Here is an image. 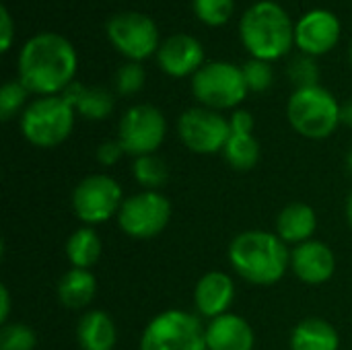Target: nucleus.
<instances>
[{
	"mask_svg": "<svg viewBox=\"0 0 352 350\" xmlns=\"http://www.w3.org/2000/svg\"><path fill=\"white\" fill-rule=\"evenodd\" d=\"M76 52L58 33L29 37L19 54V80L39 97L62 95L76 74Z\"/></svg>",
	"mask_w": 352,
	"mask_h": 350,
	"instance_id": "f257e3e1",
	"label": "nucleus"
},
{
	"mask_svg": "<svg viewBox=\"0 0 352 350\" xmlns=\"http://www.w3.org/2000/svg\"><path fill=\"white\" fill-rule=\"evenodd\" d=\"M229 262L243 281L270 287L291 268V252L276 233L254 229L239 233L231 241Z\"/></svg>",
	"mask_w": 352,
	"mask_h": 350,
	"instance_id": "f03ea898",
	"label": "nucleus"
},
{
	"mask_svg": "<svg viewBox=\"0 0 352 350\" xmlns=\"http://www.w3.org/2000/svg\"><path fill=\"white\" fill-rule=\"evenodd\" d=\"M239 37L252 58L278 60L295 43V25L287 10L274 0L252 4L239 21Z\"/></svg>",
	"mask_w": 352,
	"mask_h": 350,
	"instance_id": "7ed1b4c3",
	"label": "nucleus"
},
{
	"mask_svg": "<svg viewBox=\"0 0 352 350\" xmlns=\"http://www.w3.org/2000/svg\"><path fill=\"white\" fill-rule=\"evenodd\" d=\"M287 118L295 132L305 138L322 140L340 126V103L324 87L295 89L289 97Z\"/></svg>",
	"mask_w": 352,
	"mask_h": 350,
	"instance_id": "20e7f679",
	"label": "nucleus"
},
{
	"mask_svg": "<svg viewBox=\"0 0 352 350\" xmlns=\"http://www.w3.org/2000/svg\"><path fill=\"white\" fill-rule=\"evenodd\" d=\"M74 107L62 95L37 97L21 113V132L37 149L62 144L74 128Z\"/></svg>",
	"mask_w": 352,
	"mask_h": 350,
	"instance_id": "39448f33",
	"label": "nucleus"
},
{
	"mask_svg": "<svg viewBox=\"0 0 352 350\" xmlns=\"http://www.w3.org/2000/svg\"><path fill=\"white\" fill-rule=\"evenodd\" d=\"M138 350H206V328L196 314L167 309L146 324Z\"/></svg>",
	"mask_w": 352,
	"mask_h": 350,
	"instance_id": "423d86ee",
	"label": "nucleus"
},
{
	"mask_svg": "<svg viewBox=\"0 0 352 350\" xmlns=\"http://www.w3.org/2000/svg\"><path fill=\"white\" fill-rule=\"evenodd\" d=\"M248 85L241 66L231 62H208L192 76V93L202 107L221 111L237 107L245 95Z\"/></svg>",
	"mask_w": 352,
	"mask_h": 350,
	"instance_id": "0eeeda50",
	"label": "nucleus"
},
{
	"mask_svg": "<svg viewBox=\"0 0 352 350\" xmlns=\"http://www.w3.org/2000/svg\"><path fill=\"white\" fill-rule=\"evenodd\" d=\"M171 221V204L161 192L142 190L124 198L118 212L120 229L132 239H153L165 231Z\"/></svg>",
	"mask_w": 352,
	"mask_h": 350,
	"instance_id": "6e6552de",
	"label": "nucleus"
},
{
	"mask_svg": "<svg viewBox=\"0 0 352 350\" xmlns=\"http://www.w3.org/2000/svg\"><path fill=\"white\" fill-rule=\"evenodd\" d=\"M167 134V122L159 107L140 103L132 105L120 120L118 140L124 146L126 155L144 157L155 155L163 144Z\"/></svg>",
	"mask_w": 352,
	"mask_h": 350,
	"instance_id": "1a4fd4ad",
	"label": "nucleus"
},
{
	"mask_svg": "<svg viewBox=\"0 0 352 350\" xmlns=\"http://www.w3.org/2000/svg\"><path fill=\"white\" fill-rule=\"evenodd\" d=\"M122 202V188L107 173H95L80 179L72 192V210L87 225H101L118 217Z\"/></svg>",
	"mask_w": 352,
	"mask_h": 350,
	"instance_id": "9d476101",
	"label": "nucleus"
},
{
	"mask_svg": "<svg viewBox=\"0 0 352 350\" xmlns=\"http://www.w3.org/2000/svg\"><path fill=\"white\" fill-rule=\"evenodd\" d=\"M111 45L132 62H140L155 54L161 45L159 29L148 14L126 10L113 14L105 25Z\"/></svg>",
	"mask_w": 352,
	"mask_h": 350,
	"instance_id": "9b49d317",
	"label": "nucleus"
},
{
	"mask_svg": "<svg viewBox=\"0 0 352 350\" xmlns=\"http://www.w3.org/2000/svg\"><path fill=\"white\" fill-rule=\"evenodd\" d=\"M177 132L182 142L192 153L212 155L223 153L231 136V124L221 111L208 107H192L179 116Z\"/></svg>",
	"mask_w": 352,
	"mask_h": 350,
	"instance_id": "f8f14e48",
	"label": "nucleus"
},
{
	"mask_svg": "<svg viewBox=\"0 0 352 350\" xmlns=\"http://www.w3.org/2000/svg\"><path fill=\"white\" fill-rule=\"evenodd\" d=\"M340 39V21L326 8L307 10L295 25V43L307 56H322L336 47Z\"/></svg>",
	"mask_w": 352,
	"mask_h": 350,
	"instance_id": "ddd939ff",
	"label": "nucleus"
},
{
	"mask_svg": "<svg viewBox=\"0 0 352 350\" xmlns=\"http://www.w3.org/2000/svg\"><path fill=\"white\" fill-rule=\"evenodd\" d=\"M157 62L159 68L173 78L194 76L204 66V47L194 35L175 33L161 41Z\"/></svg>",
	"mask_w": 352,
	"mask_h": 350,
	"instance_id": "4468645a",
	"label": "nucleus"
},
{
	"mask_svg": "<svg viewBox=\"0 0 352 350\" xmlns=\"http://www.w3.org/2000/svg\"><path fill=\"white\" fill-rule=\"evenodd\" d=\"M291 270L305 285H324L334 276L336 258L330 245L318 239H309L301 245H295L291 252Z\"/></svg>",
	"mask_w": 352,
	"mask_h": 350,
	"instance_id": "2eb2a0df",
	"label": "nucleus"
},
{
	"mask_svg": "<svg viewBox=\"0 0 352 350\" xmlns=\"http://www.w3.org/2000/svg\"><path fill=\"white\" fill-rule=\"evenodd\" d=\"M235 299V285L233 278L227 272L221 270H212L206 272L196 289H194V305L196 311L202 318L214 320L219 316L229 314V307Z\"/></svg>",
	"mask_w": 352,
	"mask_h": 350,
	"instance_id": "dca6fc26",
	"label": "nucleus"
},
{
	"mask_svg": "<svg viewBox=\"0 0 352 350\" xmlns=\"http://www.w3.org/2000/svg\"><path fill=\"white\" fill-rule=\"evenodd\" d=\"M254 344L256 336L248 320L231 311L206 326V350H254Z\"/></svg>",
	"mask_w": 352,
	"mask_h": 350,
	"instance_id": "f3484780",
	"label": "nucleus"
},
{
	"mask_svg": "<svg viewBox=\"0 0 352 350\" xmlns=\"http://www.w3.org/2000/svg\"><path fill=\"white\" fill-rule=\"evenodd\" d=\"M62 97L74 107L76 113H80L87 120H105L111 116L116 99L113 93L105 87H87L80 83H70Z\"/></svg>",
	"mask_w": 352,
	"mask_h": 350,
	"instance_id": "a211bd4d",
	"label": "nucleus"
},
{
	"mask_svg": "<svg viewBox=\"0 0 352 350\" xmlns=\"http://www.w3.org/2000/svg\"><path fill=\"white\" fill-rule=\"evenodd\" d=\"M318 229V215L309 204L293 202L287 204L276 217V235L285 243L301 245L311 239Z\"/></svg>",
	"mask_w": 352,
	"mask_h": 350,
	"instance_id": "6ab92c4d",
	"label": "nucleus"
},
{
	"mask_svg": "<svg viewBox=\"0 0 352 350\" xmlns=\"http://www.w3.org/2000/svg\"><path fill=\"white\" fill-rule=\"evenodd\" d=\"M76 342L80 350H113L118 342L116 322L101 309L87 311L76 324Z\"/></svg>",
	"mask_w": 352,
	"mask_h": 350,
	"instance_id": "aec40b11",
	"label": "nucleus"
},
{
	"mask_svg": "<svg viewBox=\"0 0 352 350\" xmlns=\"http://www.w3.org/2000/svg\"><path fill=\"white\" fill-rule=\"evenodd\" d=\"M340 336L336 328L322 318H307L291 332V350H338Z\"/></svg>",
	"mask_w": 352,
	"mask_h": 350,
	"instance_id": "412c9836",
	"label": "nucleus"
},
{
	"mask_svg": "<svg viewBox=\"0 0 352 350\" xmlns=\"http://www.w3.org/2000/svg\"><path fill=\"white\" fill-rule=\"evenodd\" d=\"M97 295V278L91 270L70 268L58 283V299L70 309L87 307Z\"/></svg>",
	"mask_w": 352,
	"mask_h": 350,
	"instance_id": "4be33fe9",
	"label": "nucleus"
},
{
	"mask_svg": "<svg viewBox=\"0 0 352 350\" xmlns=\"http://www.w3.org/2000/svg\"><path fill=\"white\" fill-rule=\"evenodd\" d=\"M101 250H103L101 237L93 227L76 229L66 241V258L72 264V268L91 270V266L99 262Z\"/></svg>",
	"mask_w": 352,
	"mask_h": 350,
	"instance_id": "5701e85b",
	"label": "nucleus"
},
{
	"mask_svg": "<svg viewBox=\"0 0 352 350\" xmlns=\"http://www.w3.org/2000/svg\"><path fill=\"white\" fill-rule=\"evenodd\" d=\"M223 157L235 171H250L260 161V142L254 138V134H233L231 132V136L223 149Z\"/></svg>",
	"mask_w": 352,
	"mask_h": 350,
	"instance_id": "b1692460",
	"label": "nucleus"
},
{
	"mask_svg": "<svg viewBox=\"0 0 352 350\" xmlns=\"http://www.w3.org/2000/svg\"><path fill=\"white\" fill-rule=\"evenodd\" d=\"M132 175L138 182V186H142L144 190L159 192V188H163L167 177H169V169H167V163L161 157L144 155V157L134 159Z\"/></svg>",
	"mask_w": 352,
	"mask_h": 350,
	"instance_id": "393cba45",
	"label": "nucleus"
},
{
	"mask_svg": "<svg viewBox=\"0 0 352 350\" xmlns=\"http://www.w3.org/2000/svg\"><path fill=\"white\" fill-rule=\"evenodd\" d=\"M289 80L295 85V89H307V87H318L320 85V66L314 60V56L301 54L289 62L287 68Z\"/></svg>",
	"mask_w": 352,
	"mask_h": 350,
	"instance_id": "a878e982",
	"label": "nucleus"
},
{
	"mask_svg": "<svg viewBox=\"0 0 352 350\" xmlns=\"http://www.w3.org/2000/svg\"><path fill=\"white\" fill-rule=\"evenodd\" d=\"M37 336L27 324L12 322L4 324L0 330V350H35Z\"/></svg>",
	"mask_w": 352,
	"mask_h": 350,
	"instance_id": "bb28decb",
	"label": "nucleus"
},
{
	"mask_svg": "<svg viewBox=\"0 0 352 350\" xmlns=\"http://www.w3.org/2000/svg\"><path fill=\"white\" fill-rule=\"evenodd\" d=\"M192 8L202 23L219 27L231 19L235 0H192Z\"/></svg>",
	"mask_w": 352,
	"mask_h": 350,
	"instance_id": "cd10ccee",
	"label": "nucleus"
},
{
	"mask_svg": "<svg viewBox=\"0 0 352 350\" xmlns=\"http://www.w3.org/2000/svg\"><path fill=\"white\" fill-rule=\"evenodd\" d=\"M29 89L21 80H6L0 89V118L2 122H8L12 116H16L25 101H27Z\"/></svg>",
	"mask_w": 352,
	"mask_h": 350,
	"instance_id": "c85d7f7f",
	"label": "nucleus"
},
{
	"mask_svg": "<svg viewBox=\"0 0 352 350\" xmlns=\"http://www.w3.org/2000/svg\"><path fill=\"white\" fill-rule=\"evenodd\" d=\"M241 70H243V78H245L248 89L254 93H264L274 83V70H272L270 62H266V60L252 58L241 66Z\"/></svg>",
	"mask_w": 352,
	"mask_h": 350,
	"instance_id": "c756f323",
	"label": "nucleus"
},
{
	"mask_svg": "<svg viewBox=\"0 0 352 350\" xmlns=\"http://www.w3.org/2000/svg\"><path fill=\"white\" fill-rule=\"evenodd\" d=\"M144 80H146V72L142 64L128 60L116 74V91L124 97L136 95L144 87Z\"/></svg>",
	"mask_w": 352,
	"mask_h": 350,
	"instance_id": "7c9ffc66",
	"label": "nucleus"
},
{
	"mask_svg": "<svg viewBox=\"0 0 352 350\" xmlns=\"http://www.w3.org/2000/svg\"><path fill=\"white\" fill-rule=\"evenodd\" d=\"M126 155L124 146L120 144V140H105L97 146V153H95V159L105 165V167H111L116 165L122 157Z\"/></svg>",
	"mask_w": 352,
	"mask_h": 350,
	"instance_id": "2f4dec72",
	"label": "nucleus"
},
{
	"mask_svg": "<svg viewBox=\"0 0 352 350\" xmlns=\"http://www.w3.org/2000/svg\"><path fill=\"white\" fill-rule=\"evenodd\" d=\"M229 124H231L233 134H252L254 132V116L248 109H235Z\"/></svg>",
	"mask_w": 352,
	"mask_h": 350,
	"instance_id": "473e14b6",
	"label": "nucleus"
},
{
	"mask_svg": "<svg viewBox=\"0 0 352 350\" xmlns=\"http://www.w3.org/2000/svg\"><path fill=\"white\" fill-rule=\"evenodd\" d=\"M0 29H2L0 50H2V52H8V47H10V43H12L14 29H12V19H10V12H8L6 6H0Z\"/></svg>",
	"mask_w": 352,
	"mask_h": 350,
	"instance_id": "72a5a7b5",
	"label": "nucleus"
},
{
	"mask_svg": "<svg viewBox=\"0 0 352 350\" xmlns=\"http://www.w3.org/2000/svg\"><path fill=\"white\" fill-rule=\"evenodd\" d=\"M8 318H10V293H8V287L2 285L0 287V322H2V326L8 324Z\"/></svg>",
	"mask_w": 352,
	"mask_h": 350,
	"instance_id": "f704fd0d",
	"label": "nucleus"
},
{
	"mask_svg": "<svg viewBox=\"0 0 352 350\" xmlns=\"http://www.w3.org/2000/svg\"><path fill=\"white\" fill-rule=\"evenodd\" d=\"M340 124H346L352 128V99L340 105Z\"/></svg>",
	"mask_w": 352,
	"mask_h": 350,
	"instance_id": "c9c22d12",
	"label": "nucleus"
},
{
	"mask_svg": "<svg viewBox=\"0 0 352 350\" xmlns=\"http://www.w3.org/2000/svg\"><path fill=\"white\" fill-rule=\"evenodd\" d=\"M346 221H349V225H351L352 229V192L351 196H349V200H346Z\"/></svg>",
	"mask_w": 352,
	"mask_h": 350,
	"instance_id": "e433bc0d",
	"label": "nucleus"
},
{
	"mask_svg": "<svg viewBox=\"0 0 352 350\" xmlns=\"http://www.w3.org/2000/svg\"><path fill=\"white\" fill-rule=\"evenodd\" d=\"M346 169H349V173L352 175V149L349 151V155H346Z\"/></svg>",
	"mask_w": 352,
	"mask_h": 350,
	"instance_id": "4c0bfd02",
	"label": "nucleus"
},
{
	"mask_svg": "<svg viewBox=\"0 0 352 350\" xmlns=\"http://www.w3.org/2000/svg\"><path fill=\"white\" fill-rule=\"evenodd\" d=\"M349 58H351V64H352V43H351V52H349Z\"/></svg>",
	"mask_w": 352,
	"mask_h": 350,
	"instance_id": "58836bf2",
	"label": "nucleus"
}]
</instances>
